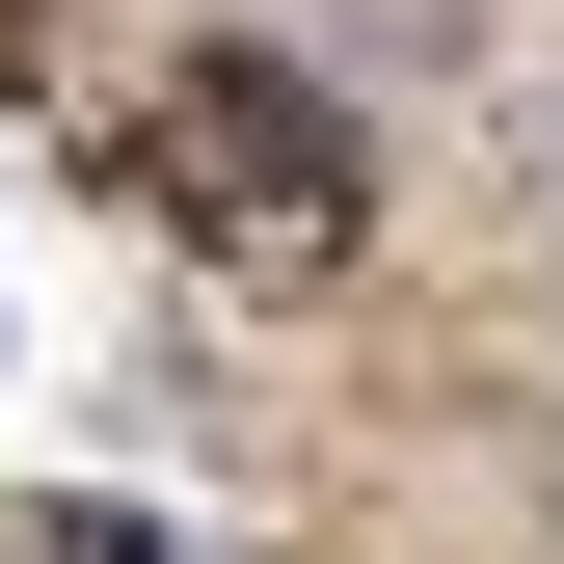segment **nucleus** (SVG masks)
Here are the masks:
<instances>
[{
	"mask_svg": "<svg viewBox=\"0 0 564 564\" xmlns=\"http://www.w3.org/2000/svg\"><path fill=\"white\" fill-rule=\"evenodd\" d=\"M162 162L216 188V242H349V108L269 82V54H188V82H162Z\"/></svg>",
	"mask_w": 564,
	"mask_h": 564,
	"instance_id": "f257e3e1",
	"label": "nucleus"
},
{
	"mask_svg": "<svg viewBox=\"0 0 564 564\" xmlns=\"http://www.w3.org/2000/svg\"><path fill=\"white\" fill-rule=\"evenodd\" d=\"M28 564H162V538H108V511H54V538H28Z\"/></svg>",
	"mask_w": 564,
	"mask_h": 564,
	"instance_id": "f03ea898",
	"label": "nucleus"
}]
</instances>
